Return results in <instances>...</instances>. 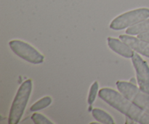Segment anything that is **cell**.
Listing matches in <instances>:
<instances>
[{"instance_id":"8fae6325","label":"cell","mask_w":149,"mask_h":124,"mask_svg":"<svg viewBox=\"0 0 149 124\" xmlns=\"http://www.w3.org/2000/svg\"><path fill=\"white\" fill-rule=\"evenodd\" d=\"M51 103H52V99H51V97H49V96H45L42 99L37 101L35 104H33L31 106L30 110L31 112H36V111L41 110V109H43L47 107L48 106L50 105Z\"/></svg>"},{"instance_id":"7c38bea8","label":"cell","mask_w":149,"mask_h":124,"mask_svg":"<svg viewBox=\"0 0 149 124\" xmlns=\"http://www.w3.org/2000/svg\"><path fill=\"white\" fill-rule=\"evenodd\" d=\"M98 88H99V84L97 81L94 82V83L92 84L91 87L90 88V91H89V95H88V99H87V102L90 105L93 104L94 103L95 100L96 99V96L97 94V92H98Z\"/></svg>"},{"instance_id":"30bf717a","label":"cell","mask_w":149,"mask_h":124,"mask_svg":"<svg viewBox=\"0 0 149 124\" xmlns=\"http://www.w3.org/2000/svg\"><path fill=\"white\" fill-rule=\"evenodd\" d=\"M93 116L97 122L103 124H113L114 120L112 117L106 111L98 108H95L92 110Z\"/></svg>"},{"instance_id":"9c48e42d","label":"cell","mask_w":149,"mask_h":124,"mask_svg":"<svg viewBox=\"0 0 149 124\" xmlns=\"http://www.w3.org/2000/svg\"><path fill=\"white\" fill-rule=\"evenodd\" d=\"M146 32H149V18L129 27L126 30L127 34L128 35H138Z\"/></svg>"},{"instance_id":"8992f818","label":"cell","mask_w":149,"mask_h":124,"mask_svg":"<svg viewBox=\"0 0 149 124\" xmlns=\"http://www.w3.org/2000/svg\"><path fill=\"white\" fill-rule=\"evenodd\" d=\"M132 62L136 71L137 81L140 89L149 95V66L138 53H134Z\"/></svg>"},{"instance_id":"5bb4252c","label":"cell","mask_w":149,"mask_h":124,"mask_svg":"<svg viewBox=\"0 0 149 124\" xmlns=\"http://www.w3.org/2000/svg\"><path fill=\"white\" fill-rule=\"evenodd\" d=\"M138 38H139L141 40L144 41L149 43V32H146V33L140 34L138 35Z\"/></svg>"},{"instance_id":"6da1fadb","label":"cell","mask_w":149,"mask_h":124,"mask_svg":"<svg viewBox=\"0 0 149 124\" xmlns=\"http://www.w3.org/2000/svg\"><path fill=\"white\" fill-rule=\"evenodd\" d=\"M98 95L108 104L132 120L138 123L149 124V114L134 104L119 92L109 88H103L99 90Z\"/></svg>"},{"instance_id":"3957f363","label":"cell","mask_w":149,"mask_h":124,"mask_svg":"<svg viewBox=\"0 0 149 124\" xmlns=\"http://www.w3.org/2000/svg\"><path fill=\"white\" fill-rule=\"evenodd\" d=\"M118 90L141 109L149 114V95L142 91L130 82L118 81L116 83Z\"/></svg>"},{"instance_id":"5b68a950","label":"cell","mask_w":149,"mask_h":124,"mask_svg":"<svg viewBox=\"0 0 149 124\" xmlns=\"http://www.w3.org/2000/svg\"><path fill=\"white\" fill-rule=\"evenodd\" d=\"M9 45L16 55L31 64H39L44 61L43 55L27 42L15 39L10 41Z\"/></svg>"},{"instance_id":"ba28073f","label":"cell","mask_w":149,"mask_h":124,"mask_svg":"<svg viewBox=\"0 0 149 124\" xmlns=\"http://www.w3.org/2000/svg\"><path fill=\"white\" fill-rule=\"evenodd\" d=\"M119 39L130 46L135 52L149 58V43L130 35H120Z\"/></svg>"},{"instance_id":"4fadbf2b","label":"cell","mask_w":149,"mask_h":124,"mask_svg":"<svg viewBox=\"0 0 149 124\" xmlns=\"http://www.w3.org/2000/svg\"><path fill=\"white\" fill-rule=\"evenodd\" d=\"M31 120L35 124H52L53 123L51 122L48 118L44 116L43 115L39 113H34L32 115Z\"/></svg>"},{"instance_id":"7a4b0ae2","label":"cell","mask_w":149,"mask_h":124,"mask_svg":"<svg viewBox=\"0 0 149 124\" xmlns=\"http://www.w3.org/2000/svg\"><path fill=\"white\" fill-rule=\"evenodd\" d=\"M32 90L31 80H26L19 87L10 107L8 123L17 124L20 122L24 113Z\"/></svg>"},{"instance_id":"277c9868","label":"cell","mask_w":149,"mask_h":124,"mask_svg":"<svg viewBox=\"0 0 149 124\" xmlns=\"http://www.w3.org/2000/svg\"><path fill=\"white\" fill-rule=\"evenodd\" d=\"M149 18L148 8H138L121 14L115 18L110 24L113 30L119 31L131 27Z\"/></svg>"},{"instance_id":"52a82bcc","label":"cell","mask_w":149,"mask_h":124,"mask_svg":"<svg viewBox=\"0 0 149 124\" xmlns=\"http://www.w3.org/2000/svg\"><path fill=\"white\" fill-rule=\"evenodd\" d=\"M107 42L109 48L121 56L127 58H132L134 55L135 50L122 40L114 37H108Z\"/></svg>"}]
</instances>
